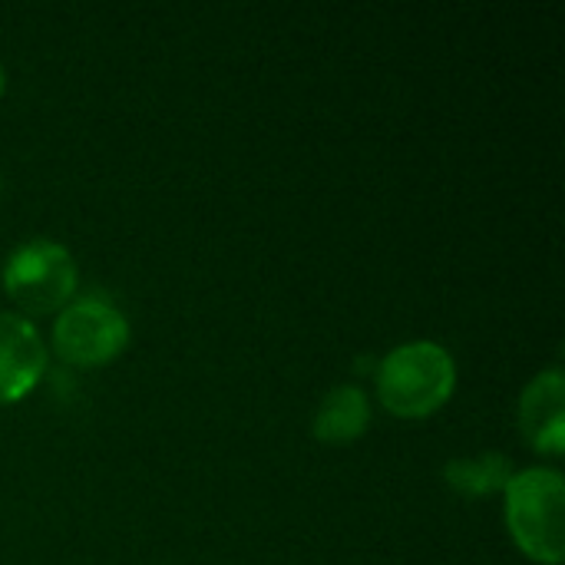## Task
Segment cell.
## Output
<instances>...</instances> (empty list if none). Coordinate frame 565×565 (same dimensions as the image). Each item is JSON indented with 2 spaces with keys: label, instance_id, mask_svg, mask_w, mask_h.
Returning <instances> with one entry per match:
<instances>
[{
  "label": "cell",
  "instance_id": "cell-1",
  "mask_svg": "<svg viewBox=\"0 0 565 565\" xmlns=\"http://www.w3.org/2000/svg\"><path fill=\"white\" fill-rule=\"evenodd\" d=\"M454 381V358L434 341L401 344L377 367L381 401L401 417H424L437 411L450 397Z\"/></svg>",
  "mask_w": 565,
  "mask_h": 565
},
{
  "label": "cell",
  "instance_id": "cell-2",
  "mask_svg": "<svg viewBox=\"0 0 565 565\" xmlns=\"http://www.w3.org/2000/svg\"><path fill=\"white\" fill-rule=\"evenodd\" d=\"M563 477L546 467L513 473L507 483L510 533L526 556L556 565L563 559Z\"/></svg>",
  "mask_w": 565,
  "mask_h": 565
},
{
  "label": "cell",
  "instance_id": "cell-3",
  "mask_svg": "<svg viewBox=\"0 0 565 565\" xmlns=\"http://www.w3.org/2000/svg\"><path fill=\"white\" fill-rule=\"evenodd\" d=\"M3 285L26 311H56L76 288V262L63 245L33 238L7 255Z\"/></svg>",
  "mask_w": 565,
  "mask_h": 565
},
{
  "label": "cell",
  "instance_id": "cell-4",
  "mask_svg": "<svg viewBox=\"0 0 565 565\" xmlns=\"http://www.w3.org/2000/svg\"><path fill=\"white\" fill-rule=\"evenodd\" d=\"M126 341H129V321L103 295H86L63 305L53 324L56 354L73 364H103L116 358L126 348Z\"/></svg>",
  "mask_w": 565,
  "mask_h": 565
},
{
  "label": "cell",
  "instance_id": "cell-5",
  "mask_svg": "<svg viewBox=\"0 0 565 565\" xmlns=\"http://www.w3.org/2000/svg\"><path fill=\"white\" fill-rule=\"evenodd\" d=\"M43 367L46 351L36 328L13 311H0V404L20 401L40 381Z\"/></svg>",
  "mask_w": 565,
  "mask_h": 565
},
{
  "label": "cell",
  "instance_id": "cell-6",
  "mask_svg": "<svg viewBox=\"0 0 565 565\" xmlns=\"http://www.w3.org/2000/svg\"><path fill=\"white\" fill-rule=\"evenodd\" d=\"M565 381L559 367L543 371L533 377L520 397V427L546 454H563L565 444V414H563Z\"/></svg>",
  "mask_w": 565,
  "mask_h": 565
},
{
  "label": "cell",
  "instance_id": "cell-7",
  "mask_svg": "<svg viewBox=\"0 0 565 565\" xmlns=\"http://www.w3.org/2000/svg\"><path fill=\"white\" fill-rule=\"evenodd\" d=\"M367 420H371V407H367L364 391L354 384H341L324 394L315 414V434L328 444H344V440L361 437Z\"/></svg>",
  "mask_w": 565,
  "mask_h": 565
},
{
  "label": "cell",
  "instance_id": "cell-8",
  "mask_svg": "<svg viewBox=\"0 0 565 565\" xmlns=\"http://www.w3.org/2000/svg\"><path fill=\"white\" fill-rule=\"evenodd\" d=\"M510 477H513V467L500 454H483V457H467V460L447 463V480L467 497H483L490 490H500L510 483Z\"/></svg>",
  "mask_w": 565,
  "mask_h": 565
},
{
  "label": "cell",
  "instance_id": "cell-9",
  "mask_svg": "<svg viewBox=\"0 0 565 565\" xmlns=\"http://www.w3.org/2000/svg\"><path fill=\"white\" fill-rule=\"evenodd\" d=\"M0 93H3V66H0Z\"/></svg>",
  "mask_w": 565,
  "mask_h": 565
}]
</instances>
